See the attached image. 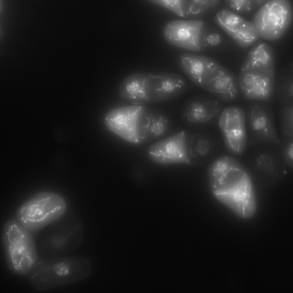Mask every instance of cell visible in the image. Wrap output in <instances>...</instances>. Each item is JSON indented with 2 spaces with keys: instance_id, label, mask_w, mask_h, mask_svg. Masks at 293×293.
Masks as SVG:
<instances>
[{
  "instance_id": "obj_16",
  "label": "cell",
  "mask_w": 293,
  "mask_h": 293,
  "mask_svg": "<svg viewBox=\"0 0 293 293\" xmlns=\"http://www.w3.org/2000/svg\"><path fill=\"white\" fill-rule=\"evenodd\" d=\"M181 70L196 85L202 88L209 74L219 64L208 56L193 52L182 54L178 60Z\"/></svg>"
},
{
  "instance_id": "obj_17",
  "label": "cell",
  "mask_w": 293,
  "mask_h": 293,
  "mask_svg": "<svg viewBox=\"0 0 293 293\" xmlns=\"http://www.w3.org/2000/svg\"><path fill=\"white\" fill-rule=\"evenodd\" d=\"M168 121L162 112L144 106L141 113L137 126L140 142L149 138H156L163 135L167 130Z\"/></svg>"
},
{
  "instance_id": "obj_11",
  "label": "cell",
  "mask_w": 293,
  "mask_h": 293,
  "mask_svg": "<svg viewBox=\"0 0 293 293\" xmlns=\"http://www.w3.org/2000/svg\"><path fill=\"white\" fill-rule=\"evenodd\" d=\"M275 73L253 70H241L238 80L240 92L246 99L270 102L274 92Z\"/></svg>"
},
{
  "instance_id": "obj_9",
  "label": "cell",
  "mask_w": 293,
  "mask_h": 293,
  "mask_svg": "<svg viewBox=\"0 0 293 293\" xmlns=\"http://www.w3.org/2000/svg\"><path fill=\"white\" fill-rule=\"evenodd\" d=\"M141 106L131 105L110 110L104 117L105 126L124 140L132 143H139L137 129Z\"/></svg>"
},
{
  "instance_id": "obj_20",
  "label": "cell",
  "mask_w": 293,
  "mask_h": 293,
  "mask_svg": "<svg viewBox=\"0 0 293 293\" xmlns=\"http://www.w3.org/2000/svg\"><path fill=\"white\" fill-rule=\"evenodd\" d=\"M274 91L280 103L284 106L293 105L292 63L286 64L279 70L275 78Z\"/></svg>"
},
{
  "instance_id": "obj_7",
  "label": "cell",
  "mask_w": 293,
  "mask_h": 293,
  "mask_svg": "<svg viewBox=\"0 0 293 293\" xmlns=\"http://www.w3.org/2000/svg\"><path fill=\"white\" fill-rule=\"evenodd\" d=\"M218 122L228 151L234 155H241L248 141L244 110L236 106L224 107Z\"/></svg>"
},
{
  "instance_id": "obj_1",
  "label": "cell",
  "mask_w": 293,
  "mask_h": 293,
  "mask_svg": "<svg viewBox=\"0 0 293 293\" xmlns=\"http://www.w3.org/2000/svg\"><path fill=\"white\" fill-rule=\"evenodd\" d=\"M189 86L181 75L172 73L138 72L124 78L120 84V97L131 105L144 106L177 97Z\"/></svg>"
},
{
  "instance_id": "obj_15",
  "label": "cell",
  "mask_w": 293,
  "mask_h": 293,
  "mask_svg": "<svg viewBox=\"0 0 293 293\" xmlns=\"http://www.w3.org/2000/svg\"><path fill=\"white\" fill-rule=\"evenodd\" d=\"M203 88L224 103L235 101L240 92L238 78L225 67L219 64L205 80Z\"/></svg>"
},
{
  "instance_id": "obj_21",
  "label": "cell",
  "mask_w": 293,
  "mask_h": 293,
  "mask_svg": "<svg viewBox=\"0 0 293 293\" xmlns=\"http://www.w3.org/2000/svg\"><path fill=\"white\" fill-rule=\"evenodd\" d=\"M221 0H182L183 17L200 20L217 11L223 3Z\"/></svg>"
},
{
  "instance_id": "obj_27",
  "label": "cell",
  "mask_w": 293,
  "mask_h": 293,
  "mask_svg": "<svg viewBox=\"0 0 293 293\" xmlns=\"http://www.w3.org/2000/svg\"><path fill=\"white\" fill-rule=\"evenodd\" d=\"M280 144L282 158L284 165L292 168L293 167V136L282 134Z\"/></svg>"
},
{
  "instance_id": "obj_10",
  "label": "cell",
  "mask_w": 293,
  "mask_h": 293,
  "mask_svg": "<svg viewBox=\"0 0 293 293\" xmlns=\"http://www.w3.org/2000/svg\"><path fill=\"white\" fill-rule=\"evenodd\" d=\"M218 26L242 48L252 45L259 36L253 23L224 7L216 15Z\"/></svg>"
},
{
  "instance_id": "obj_18",
  "label": "cell",
  "mask_w": 293,
  "mask_h": 293,
  "mask_svg": "<svg viewBox=\"0 0 293 293\" xmlns=\"http://www.w3.org/2000/svg\"><path fill=\"white\" fill-rule=\"evenodd\" d=\"M253 70L275 72V56L272 47L267 43H255L250 50L241 70Z\"/></svg>"
},
{
  "instance_id": "obj_8",
  "label": "cell",
  "mask_w": 293,
  "mask_h": 293,
  "mask_svg": "<svg viewBox=\"0 0 293 293\" xmlns=\"http://www.w3.org/2000/svg\"><path fill=\"white\" fill-rule=\"evenodd\" d=\"M82 225L76 217L71 216L60 231L41 239L39 249L46 258L63 256L75 250L82 241Z\"/></svg>"
},
{
  "instance_id": "obj_4",
  "label": "cell",
  "mask_w": 293,
  "mask_h": 293,
  "mask_svg": "<svg viewBox=\"0 0 293 293\" xmlns=\"http://www.w3.org/2000/svg\"><path fill=\"white\" fill-rule=\"evenodd\" d=\"M66 208L64 198L57 193L39 192L22 205L17 212V219L33 233L56 221L64 214Z\"/></svg>"
},
{
  "instance_id": "obj_5",
  "label": "cell",
  "mask_w": 293,
  "mask_h": 293,
  "mask_svg": "<svg viewBox=\"0 0 293 293\" xmlns=\"http://www.w3.org/2000/svg\"><path fill=\"white\" fill-rule=\"evenodd\" d=\"M292 0H266L257 11L253 24L259 37L268 41L281 37L292 23Z\"/></svg>"
},
{
  "instance_id": "obj_26",
  "label": "cell",
  "mask_w": 293,
  "mask_h": 293,
  "mask_svg": "<svg viewBox=\"0 0 293 293\" xmlns=\"http://www.w3.org/2000/svg\"><path fill=\"white\" fill-rule=\"evenodd\" d=\"M282 134L293 136V105L284 106L279 113Z\"/></svg>"
},
{
  "instance_id": "obj_2",
  "label": "cell",
  "mask_w": 293,
  "mask_h": 293,
  "mask_svg": "<svg viewBox=\"0 0 293 293\" xmlns=\"http://www.w3.org/2000/svg\"><path fill=\"white\" fill-rule=\"evenodd\" d=\"M91 270L90 263L86 258L63 256L38 261L28 275L35 289L44 291L84 280Z\"/></svg>"
},
{
  "instance_id": "obj_22",
  "label": "cell",
  "mask_w": 293,
  "mask_h": 293,
  "mask_svg": "<svg viewBox=\"0 0 293 293\" xmlns=\"http://www.w3.org/2000/svg\"><path fill=\"white\" fill-rule=\"evenodd\" d=\"M223 31L220 27L203 21L199 35L200 52L214 51L222 48L226 41Z\"/></svg>"
},
{
  "instance_id": "obj_24",
  "label": "cell",
  "mask_w": 293,
  "mask_h": 293,
  "mask_svg": "<svg viewBox=\"0 0 293 293\" xmlns=\"http://www.w3.org/2000/svg\"><path fill=\"white\" fill-rule=\"evenodd\" d=\"M277 161L274 156L269 153L262 154L256 158L253 166L257 173H259V179L267 180L268 182L269 180L271 183L270 179L274 182V180H276L275 178H278L277 175L279 173Z\"/></svg>"
},
{
  "instance_id": "obj_3",
  "label": "cell",
  "mask_w": 293,
  "mask_h": 293,
  "mask_svg": "<svg viewBox=\"0 0 293 293\" xmlns=\"http://www.w3.org/2000/svg\"><path fill=\"white\" fill-rule=\"evenodd\" d=\"M33 233L16 219L8 220L2 230V241L7 266L12 272L28 274L38 261V254Z\"/></svg>"
},
{
  "instance_id": "obj_6",
  "label": "cell",
  "mask_w": 293,
  "mask_h": 293,
  "mask_svg": "<svg viewBox=\"0 0 293 293\" xmlns=\"http://www.w3.org/2000/svg\"><path fill=\"white\" fill-rule=\"evenodd\" d=\"M244 112L248 136L246 147L262 143L280 144L274 115L267 103L255 101L248 105Z\"/></svg>"
},
{
  "instance_id": "obj_28",
  "label": "cell",
  "mask_w": 293,
  "mask_h": 293,
  "mask_svg": "<svg viewBox=\"0 0 293 293\" xmlns=\"http://www.w3.org/2000/svg\"><path fill=\"white\" fill-rule=\"evenodd\" d=\"M151 1L169 10L177 15L183 17L182 0H153Z\"/></svg>"
},
{
  "instance_id": "obj_23",
  "label": "cell",
  "mask_w": 293,
  "mask_h": 293,
  "mask_svg": "<svg viewBox=\"0 0 293 293\" xmlns=\"http://www.w3.org/2000/svg\"><path fill=\"white\" fill-rule=\"evenodd\" d=\"M245 168L241 163L234 157L223 155L214 160L209 165L208 174L210 182L223 175L232 169Z\"/></svg>"
},
{
  "instance_id": "obj_12",
  "label": "cell",
  "mask_w": 293,
  "mask_h": 293,
  "mask_svg": "<svg viewBox=\"0 0 293 293\" xmlns=\"http://www.w3.org/2000/svg\"><path fill=\"white\" fill-rule=\"evenodd\" d=\"M224 108L216 97L207 95H197L184 103L181 110V116L187 124L201 125L218 120Z\"/></svg>"
},
{
  "instance_id": "obj_25",
  "label": "cell",
  "mask_w": 293,
  "mask_h": 293,
  "mask_svg": "<svg viewBox=\"0 0 293 293\" xmlns=\"http://www.w3.org/2000/svg\"><path fill=\"white\" fill-rule=\"evenodd\" d=\"M267 0H225V7L239 15L257 11Z\"/></svg>"
},
{
  "instance_id": "obj_14",
  "label": "cell",
  "mask_w": 293,
  "mask_h": 293,
  "mask_svg": "<svg viewBox=\"0 0 293 293\" xmlns=\"http://www.w3.org/2000/svg\"><path fill=\"white\" fill-rule=\"evenodd\" d=\"M147 154L151 160L159 165L190 164L185 145V131L153 143L149 147Z\"/></svg>"
},
{
  "instance_id": "obj_19",
  "label": "cell",
  "mask_w": 293,
  "mask_h": 293,
  "mask_svg": "<svg viewBox=\"0 0 293 293\" xmlns=\"http://www.w3.org/2000/svg\"><path fill=\"white\" fill-rule=\"evenodd\" d=\"M185 140L190 164H196L207 160L213 151L214 145L212 140L200 133L185 131Z\"/></svg>"
},
{
  "instance_id": "obj_13",
  "label": "cell",
  "mask_w": 293,
  "mask_h": 293,
  "mask_svg": "<svg viewBox=\"0 0 293 293\" xmlns=\"http://www.w3.org/2000/svg\"><path fill=\"white\" fill-rule=\"evenodd\" d=\"M203 21L177 19L165 26L164 37L169 43L192 52H200L199 38Z\"/></svg>"
}]
</instances>
